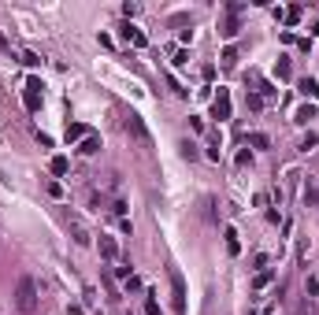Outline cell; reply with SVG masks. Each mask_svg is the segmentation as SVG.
<instances>
[{"label":"cell","mask_w":319,"mask_h":315,"mask_svg":"<svg viewBox=\"0 0 319 315\" xmlns=\"http://www.w3.org/2000/svg\"><path fill=\"white\" fill-rule=\"evenodd\" d=\"M15 308L23 315H34L37 312V282L30 278V274H23L19 286H15Z\"/></svg>","instance_id":"obj_1"},{"label":"cell","mask_w":319,"mask_h":315,"mask_svg":"<svg viewBox=\"0 0 319 315\" xmlns=\"http://www.w3.org/2000/svg\"><path fill=\"white\" fill-rule=\"evenodd\" d=\"M45 85H41V78H26V85H23V100H26V111H41V97H45Z\"/></svg>","instance_id":"obj_2"},{"label":"cell","mask_w":319,"mask_h":315,"mask_svg":"<svg viewBox=\"0 0 319 315\" xmlns=\"http://www.w3.org/2000/svg\"><path fill=\"white\" fill-rule=\"evenodd\" d=\"M171 304H175V315H186V282L178 271H171Z\"/></svg>","instance_id":"obj_3"},{"label":"cell","mask_w":319,"mask_h":315,"mask_svg":"<svg viewBox=\"0 0 319 315\" xmlns=\"http://www.w3.org/2000/svg\"><path fill=\"white\" fill-rule=\"evenodd\" d=\"M238 15H241V4H227V19H223V37H227V41H234L238 37V30H241V23H238Z\"/></svg>","instance_id":"obj_4"},{"label":"cell","mask_w":319,"mask_h":315,"mask_svg":"<svg viewBox=\"0 0 319 315\" xmlns=\"http://www.w3.org/2000/svg\"><path fill=\"white\" fill-rule=\"evenodd\" d=\"M119 37H123L126 45H134V49H145V45H149V37H145V33L137 30V26H130V23H123V26H119Z\"/></svg>","instance_id":"obj_5"},{"label":"cell","mask_w":319,"mask_h":315,"mask_svg":"<svg viewBox=\"0 0 319 315\" xmlns=\"http://www.w3.org/2000/svg\"><path fill=\"white\" fill-rule=\"evenodd\" d=\"M126 133H134L137 141L141 145H149L152 137H149V130H145V123H141V115H137V111H130V115H126Z\"/></svg>","instance_id":"obj_6"},{"label":"cell","mask_w":319,"mask_h":315,"mask_svg":"<svg viewBox=\"0 0 319 315\" xmlns=\"http://www.w3.org/2000/svg\"><path fill=\"white\" fill-rule=\"evenodd\" d=\"M97 249H101V256L108 260V263H119V241H115V237L101 234V241H97Z\"/></svg>","instance_id":"obj_7"},{"label":"cell","mask_w":319,"mask_h":315,"mask_svg":"<svg viewBox=\"0 0 319 315\" xmlns=\"http://www.w3.org/2000/svg\"><path fill=\"white\" fill-rule=\"evenodd\" d=\"M212 111H215L219 123H223V119H230V93H227V89H219V97L212 100Z\"/></svg>","instance_id":"obj_8"},{"label":"cell","mask_w":319,"mask_h":315,"mask_svg":"<svg viewBox=\"0 0 319 315\" xmlns=\"http://www.w3.org/2000/svg\"><path fill=\"white\" fill-rule=\"evenodd\" d=\"M67 223H71V230H75V241H78V245H89V230L82 226V219H78V215H67Z\"/></svg>","instance_id":"obj_9"},{"label":"cell","mask_w":319,"mask_h":315,"mask_svg":"<svg viewBox=\"0 0 319 315\" xmlns=\"http://www.w3.org/2000/svg\"><path fill=\"white\" fill-rule=\"evenodd\" d=\"M49 171H52V174H56V178H63V174H67V171H71V163H67V156H52V159H49Z\"/></svg>","instance_id":"obj_10"},{"label":"cell","mask_w":319,"mask_h":315,"mask_svg":"<svg viewBox=\"0 0 319 315\" xmlns=\"http://www.w3.org/2000/svg\"><path fill=\"white\" fill-rule=\"evenodd\" d=\"M319 115V111H316V104H301V108H297V115H293V123H312V119H316Z\"/></svg>","instance_id":"obj_11"},{"label":"cell","mask_w":319,"mask_h":315,"mask_svg":"<svg viewBox=\"0 0 319 315\" xmlns=\"http://www.w3.org/2000/svg\"><path fill=\"white\" fill-rule=\"evenodd\" d=\"M304 200H308V208H319V182L316 178H308V185H304Z\"/></svg>","instance_id":"obj_12"},{"label":"cell","mask_w":319,"mask_h":315,"mask_svg":"<svg viewBox=\"0 0 319 315\" xmlns=\"http://www.w3.org/2000/svg\"><path fill=\"white\" fill-rule=\"evenodd\" d=\"M301 15H304V8H301V4H293V8L282 11V23L286 26H297V23H301Z\"/></svg>","instance_id":"obj_13"},{"label":"cell","mask_w":319,"mask_h":315,"mask_svg":"<svg viewBox=\"0 0 319 315\" xmlns=\"http://www.w3.org/2000/svg\"><path fill=\"white\" fill-rule=\"evenodd\" d=\"M297 89H301L308 100H316V97H319V85H316V78H301V82H297Z\"/></svg>","instance_id":"obj_14"},{"label":"cell","mask_w":319,"mask_h":315,"mask_svg":"<svg viewBox=\"0 0 319 315\" xmlns=\"http://www.w3.org/2000/svg\"><path fill=\"white\" fill-rule=\"evenodd\" d=\"M97 149H101V137H93V133H89V137H82V145H78V152H82V156H93Z\"/></svg>","instance_id":"obj_15"},{"label":"cell","mask_w":319,"mask_h":315,"mask_svg":"<svg viewBox=\"0 0 319 315\" xmlns=\"http://www.w3.org/2000/svg\"><path fill=\"white\" fill-rule=\"evenodd\" d=\"M82 137H89V130H85L82 123H71L67 126V141H82Z\"/></svg>","instance_id":"obj_16"},{"label":"cell","mask_w":319,"mask_h":315,"mask_svg":"<svg viewBox=\"0 0 319 315\" xmlns=\"http://www.w3.org/2000/svg\"><path fill=\"white\" fill-rule=\"evenodd\" d=\"M271 278H275V271H271V267H264V271L252 278V286H256V289H264V286H271Z\"/></svg>","instance_id":"obj_17"},{"label":"cell","mask_w":319,"mask_h":315,"mask_svg":"<svg viewBox=\"0 0 319 315\" xmlns=\"http://www.w3.org/2000/svg\"><path fill=\"white\" fill-rule=\"evenodd\" d=\"M219 63H223V67H234V63H238V49H234V45H227V49H223Z\"/></svg>","instance_id":"obj_18"},{"label":"cell","mask_w":319,"mask_h":315,"mask_svg":"<svg viewBox=\"0 0 319 315\" xmlns=\"http://www.w3.org/2000/svg\"><path fill=\"white\" fill-rule=\"evenodd\" d=\"M227 252H230V256H238V252H241V245H238V234H234V230H227Z\"/></svg>","instance_id":"obj_19"},{"label":"cell","mask_w":319,"mask_h":315,"mask_svg":"<svg viewBox=\"0 0 319 315\" xmlns=\"http://www.w3.org/2000/svg\"><path fill=\"white\" fill-rule=\"evenodd\" d=\"M19 63H26V67H41V56H37V52H23V56H19Z\"/></svg>","instance_id":"obj_20"},{"label":"cell","mask_w":319,"mask_h":315,"mask_svg":"<svg viewBox=\"0 0 319 315\" xmlns=\"http://www.w3.org/2000/svg\"><path fill=\"white\" fill-rule=\"evenodd\" d=\"M275 75H278V78H290V59H278V63H275Z\"/></svg>","instance_id":"obj_21"},{"label":"cell","mask_w":319,"mask_h":315,"mask_svg":"<svg viewBox=\"0 0 319 315\" xmlns=\"http://www.w3.org/2000/svg\"><path fill=\"white\" fill-rule=\"evenodd\" d=\"M252 145H256V149H267L271 141H267V133H252Z\"/></svg>","instance_id":"obj_22"},{"label":"cell","mask_w":319,"mask_h":315,"mask_svg":"<svg viewBox=\"0 0 319 315\" xmlns=\"http://www.w3.org/2000/svg\"><path fill=\"white\" fill-rule=\"evenodd\" d=\"M137 11H141V8H137V4H130V0H126V4H123V15H126V19H134Z\"/></svg>","instance_id":"obj_23"},{"label":"cell","mask_w":319,"mask_h":315,"mask_svg":"<svg viewBox=\"0 0 319 315\" xmlns=\"http://www.w3.org/2000/svg\"><path fill=\"white\" fill-rule=\"evenodd\" d=\"M249 108H252V111H260V108H264V97H256V93H249Z\"/></svg>","instance_id":"obj_24"},{"label":"cell","mask_w":319,"mask_h":315,"mask_svg":"<svg viewBox=\"0 0 319 315\" xmlns=\"http://www.w3.org/2000/svg\"><path fill=\"white\" fill-rule=\"evenodd\" d=\"M115 278H134V274H130V267H126V263H115Z\"/></svg>","instance_id":"obj_25"},{"label":"cell","mask_w":319,"mask_h":315,"mask_svg":"<svg viewBox=\"0 0 319 315\" xmlns=\"http://www.w3.org/2000/svg\"><path fill=\"white\" fill-rule=\"evenodd\" d=\"M182 156H186V159H197V149H193L189 141H182Z\"/></svg>","instance_id":"obj_26"},{"label":"cell","mask_w":319,"mask_h":315,"mask_svg":"<svg viewBox=\"0 0 319 315\" xmlns=\"http://www.w3.org/2000/svg\"><path fill=\"white\" fill-rule=\"evenodd\" d=\"M245 163H252V152H249V149L238 152V167H245Z\"/></svg>","instance_id":"obj_27"},{"label":"cell","mask_w":319,"mask_h":315,"mask_svg":"<svg viewBox=\"0 0 319 315\" xmlns=\"http://www.w3.org/2000/svg\"><path fill=\"white\" fill-rule=\"evenodd\" d=\"M304 293H308V297H316V293H319V282H316V278H308V282H304Z\"/></svg>","instance_id":"obj_28"},{"label":"cell","mask_w":319,"mask_h":315,"mask_svg":"<svg viewBox=\"0 0 319 315\" xmlns=\"http://www.w3.org/2000/svg\"><path fill=\"white\" fill-rule=\"evenodd\" d=\"M49 197H63V185H59V182H49Z\"/></svg>","instance_id":"obj_29"},{"label":"cell","mask_w":319,"mask_h":315,"mask_svg":"<svg viewBox=\"0 0 319 315\" xmlns=\"http://www.w3.org/2000/svg\"><path fill=\"white\" fill-rule=\"evenodd\" d=\"M145 315H160V304H156V300H149V304H145Z\"/></svg>","instance_id":"obj_30"},{"label":"cell","mask_w":319,"mask_h":315,"mask_svg":"<svg viewBox=\"0 0 319 315\" xmlns=\"http://www.w3.org/2000/svg\"><path fill=\"white\" fill-rule=\"evenodd\" d=\"M312 33H319V19H316V26H312Z\"/></svg>","instance_id":"obj_31"}]
</instances>
